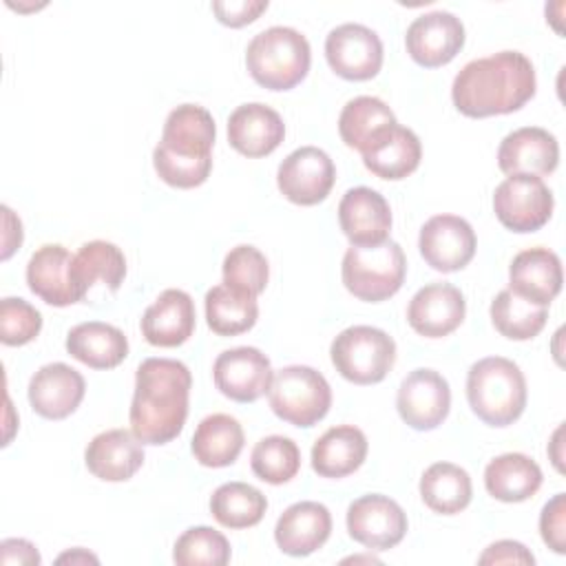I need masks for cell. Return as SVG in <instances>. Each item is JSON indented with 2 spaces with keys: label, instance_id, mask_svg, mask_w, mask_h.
<instances>
[{
  "label": "cell",
  "instance_id": "cell-37",
  "mask_svg": "<svg viewBox=\"0 0 566 566\" xmlns=\"http://www.w3.org/2000/svg\"><path fill=\"white\" fill-rule=\"evenodd\" d=\"M491 321L504 338L531 340L544 329L548 310L546 305L531 303L506 287L491 301Z\"/></svg>",
  "mask_w": 566,
  "mask_h": 566
},
{
  "label": "cell",
  "instance_id": "cell-46",
  "mask_svg": "<svg viewBox=\"0 0 566 566\" xmlns=\"http://www.w3.org/2000/svg\"><path fill=\"white\" fill-rule=\"evenodd\" d=\"M77 559H82V562H97V557H95V555L84 553L82 548H77L75 553H64V555H60V557H57V562H60V564H62V562H77Z\"/></svg>",
  "mask_w": 566,
  "mask_h": 566
},
{
  "label": "cell",
  "instance_id": "cell-14",
  "mask_svg": "<svg viewBox=\"0 0 566 566\" xmlns=\"http://www.w3.org/2000/svg\"><path fill=\"white\" fill-rule=\"evenodd\" d=\"M405 46L416 64L424 69L444 66L464 46V24L449 11L422 13L409 24Z\"/></svg>",
  "mask_w": 566,
  "mask_h": 566
},
{
  "label": "cell",
  "instance_id": "cell-20",
  "mask_svg": "<svg viewBox=\"0 0 566 566\" xmlns=\"http://www.w3.org/2000/svg\"><path fill=\"white\" fill-rule=\"evenodd\" d=\"M559 144L553 133L539 126H522L509 133L497 148V166L502 172L544 177L557 168Z\"/></svg>",
  "mask_w": 566,
  "mask_h": 566
},
{
  "label": "cell",
  "instance_id": "cell-3",
  "mask_svg": "<svg viewBox=\"0 0 566 566\" xmlns=\"http://www.w3.org/2000/svg\"><path fill=\"white\" fill-rule=\"evenodd\" d=\"M217 128L212 115L199 104H181L166 117L161 139L153 150V166L172 188H197L212 170Z\"/></svg>",
  "mask_w": 566,
  "mask_h": 566
},
{
  "label": "cell",
  "instance_id": "cell-1",
  "mask_svg": "<svg viewBox=\"0 0 566 566\" xmlns=\"http://www.w3.org/2000/svg\"><path fill=\"white\" fill-rule=\"evenodd\" d=\"M535 66L520 51L471 60L451 84L453 106L467 117L509 115L535 95Z\"/></svg>",
  "mask_w": 566,
  "mask_h": 566
},
{
  "label": "cell",
  "instance_id": "cell-28",
  "mask_svg": "<svg viewBox=\"0 0 566 566\" xmlns=\"http://www.w3.org/2000/svg\"><path fill=\"white\" fill-rule=\"evenodd\" d=\"M367 458V436L354 424L327 429L312 447V469L321 478H345Z\"/></svg>",
  "mask_w": 566,
  "mask_h": 566
},
{
  "label": "cell",
  "instance_id": "cell-8",
  "mask_svg": "<svg viewBox=\"0 0 566 566\" xmlns=\"http://www.w3.org/2000/svg\"><path fill=\"white\" fill-rule=\"evenodd\" d=\"M329 356L345 380L354 385H376L385 380L396 363V343L378 327L352 325L332 340Z\"/></svg>",
  "mask_w": 566,
  "mask_h": 566
},
{
  "label": "cell",
  "instance_id": "cell-9",
  "mask_svg": "<svg viewBox=\"0 0 566 566\" xmlns=\"http://www.w3.org/2000/svg\"><path fill=\"white\" fill-rule=\"evenodd\" d=\"M553 192L542 177L511 175L493 192V210L497 221L511 232H535L548 223L553 214Z\"/></svg>",
  "mask_w": 566,
  "mask_h": 566
},
{
  "label": "cell",
  "instance_id": "cell-41",
  "mask_svg": "<svg viewBox=\"0 0 566 566\" xmlns=\"http://www.w3.org/2000/svg\"><path fill=\"white\" fill-rule=\"evenodd\" d=\"M42 329V314L24 298L0 301V340L9 347L31 343Z\"/></svg>",
  "mask_w": 566,
  "mask_h": 566
},
{
  "label": "cell",
  "instance_id": "cell-34",
  "mask_svg": "<svg viewBox=\"0 0 566 566\" xmlns=\"http://www.w3.org/2000/svg\"><path fill=\"white\" fill-rule=\"evenodd\" d=\"M394 124H398L396 115L380 97L358 95L343 106L338 117V133L349 148L363 150Z\"/></svg>",
  "mask_w": 566,
  "mask_h": 566
},
{
  "label": "cell",
  "instance_id": "cell-29",
  "mask_svg": "<svg viewBox=\"0 0 566 566\" xmlns=\"http://www.w3.org/2000/svg\"><path fill=\"white\" fill-rule=\"evenodd\" d=\"M66 352L86 367L113 369L128 356V338L115 325L86 321L66 334Z\"/></svg>",
  "mask_w": 566,
  "mask_h": 566
},
{
  "label": "cell",
  "instance_id": "cell-19",
  "mask_svg": "<svg viewBox=\"0 0 566 566\" xmlns=\"http://www.w3.org/2000/svg\"><path fill=\"white\" fill-rule=\"evenodd\" d=\"M338 223L352 245H378L389 239L391 208L378 190L356 186L338 203Z\"/></svg>",
  "mask_w": 566,
  "mask_h": 566
},
{
  "label": "cell",
  "instance_id": "cell-25",
  "mask_svg": "<svg viewBox=\"0 0 566 566\" xmlns=\"http://www.w3.org/2000/svg\"><path fill=\"white\" fill-rule=\"evenodd\" d=\"M195 301L188 292L164 290L142 316V334L155 347L184 345L195 332Z\"/></svg>",
  "mask_w": 566,
  "mask_h": 566
},
{
  "label": "cell",
  "instance_id": "cell-24",
  "mask_svg": "<svg viewBox=\"0 0 566 566\" xmlns=\"http://www.w3.org/2000/svg\"><path fill=\"white\" fill-rule=\"evenodd\" d=\"M144 442L128 429H108L97 433L86 451V469L104 482H126L144 464Z\"/></svg>",
  "mask_w": 566,
  "mask_h": 566
},
{
  "label": "cell",
  "instance_id": "cell-2",
  "mask_svg": "<svg viewBox=\"0 0 566 566\" xmlns=\"http://www.w3.org/2000/svg\"><path fill=\"white\" fill-rule=\"evenodd\" d=\"M192 376L175 358H146L135 371V394L130 402V431L144 444H166L175 440L188 418Z\"/></svg>",
  "mask_w": 566,
  "mask_h": 566
},
{
  "label": "cell",
  "instance_id": "cell-6",
  "mask_svg": "<svg viewBox=\"0 0 566 566\" xmlns=\"http://www.w3.org/2000/svg\"><path fill=\"white\" fill-rule=\"evenodd\" d=\"M405 274V252L391 239L378 245H352L340 265L347 292L367 303H380L394 296L402 287Z\"/></svg>",
  "mask_w": 566,
  "mask_h": 566
},
{
  "label": "cell",
  "instance_id": "cell-43",
  "mask_svg": "<svg viewBox=\"0 0 566 566\" xmlns=\"http://www.w3.org/2000/svg\"><path fill=\"white\" fill-rule=\"evenodd\" d=\"M268 9V0H217L212 2V11L217 20L226 27L239 29L254 22Z\"/></svg>",
  "mask_w": 566,
  "mask_h": 566
},
{
  "label": "cell",
  "instance_id": "cell-10",
  "mask_svg": "<svg viewBox=\"0 0 566 566\" xmlns=\"http://www.w3.org/2000/svg\"><path fill=\"white\" fill-rule=\"evenodd\" d=\"M336 181L332 157L316 146L292 150L276 170V186L296 206H316L327 199Z\"/></svg>",
  "mask_w": 566,
  "mask_h": 566
},
{
  "label": "cell",
  "instance_id": "cell-31",
  "mask_svg": "<svg viewBox=\"0 0 566 566\" xmlns=\"http://www.w3.org/2000/svg\"><path fill=\"white\" fill-rule=\"evenodd\" d=\"M243 427L237 418L228 413H212L197 424L190 449L199 464L221 469L234 464L243 449Z\"/></svg>",
  "mask_w": 566,
  "mask_h": 566
},
{
  "label": "cell",
  "instance_id": "cell-26",
  "mask_svg": "<svg viewBox=\"0 0 566 566\" xmlns=\"http://www.w3.org/2000/svg\"><path fill=\"white\" fill-rule=\"evenodd\" d=\"M562 261L548 248L522 250L511 261L509 290L531 303L548 305L562 292Z\"/></svg>",
  "mask_w": 566,
  "mask_h": 566
},
{
  "label": "cell",
  "instance_id": "cell-15",
  "mask_svg": "<svg viewBox=\"0 0 566 566\" xmlns=\"http://www.w3.org/2000/svg\"><path fill=\"white\" fill-rule=\"evenodd\" d=\"M475 232L458 214H436L420 228L418 248L427 265L438 272H458L475 254Z\"/></svg>",
  "mask_w": 566,
  "mask_h": 566
},
{
  "label": "cell",
  "instance_id": "cell-13",
  "mask_svg": "<svg viewBox=\"0 0 566 566\" xmlns=\"http://www.w3.org/2000/svg\"><path fill=\"white\" fill-rule=\"evenodd\" d=\"M400 418L416 431H431L444 422L451 409V389L442 374L436 369L409 371L396 396Z\"/></svg>",
  "mask_w": 566,
  "mask_h": 566
},
{
  "label": "cell",
  "instance_id": "cell-38",
  "mask_svg": "<svg viewBox=\"0 0 566 566\" xmlns=\"http://www.w3.org/2000/svg\"><path fill=\"white\" fill-rule=\"evenodd\" d=\"M254 475L268 484H285L301 469V449L287 436L261 438L250 455Z\"/></svg>",
  "mask_w": 566,
  "mask_h": 566
},
{
  "label": "cell",
  "instance_id": "cell-12",
  "mask_svg": "<svg viewBox=\"0 0 566 566\" xmlns=\"http://www.w3.org/2000/svg\"><path fill=\"white\" fill-rule=\"evenodd\" d=\"M347 533L369 551H389L407 533V513L396 500L369 493L349 504Z\"/></svg>",
  "mask_w": 566,
  "mask_h": 566
},
{
  "label": "cell",
  "instance_id": "cell-45",
  "mask_svg": "<svg viewBox=\"0 0 566 566\" xmlns=\"http://www.w3.org/2000/svg\"><path fill=\"white\" fill-rule=\"evenodd\" d=\"M2 564H40V553L27 539H4L0 544Z\"/></svg>",
  "mask_w": 566,
  "mask_h": 566
},
{
  "label": "cell",
  "instance_id": "cell-11",
  "mask_svg": "<svg viewBox=\"0 0 566 566\" xmlns=\"http://www.w3.org/2000/svg\"><path fill=\"white\" fill-rule=\"evenodd\" d=\"M325 57L332 71L343 80H371L382 66V42L369 27L345 22L327 33Z\"/></svg>",
  "mask_w": 566,
  "mask_h": 566
},
{
  "label": "cell",
  "instance_id": "cell-17",
  "mask_svg": "<svg viewBox=\"0 0 566 566\" xmlns=\"http://www.w3.org/2000/svg\"><path fill=\"white\" fill-rule=\"evenodd\" d=\"M27 285L53 307H66L86 296L73 274V254L60 243H46L31 254Z\"/></svg>",
  "mask_w": 566,
  "mask_h": 566
},
{
  "label": "cell",
  "instance_id": "cell-16",
  "mask_svg": "<svg viewBox=\"0 0 566 566\" xmlns=\"http://www.w3.org/2000/svg\"><path fill=\"white\" fill-rule=\"evenodd\" d=\"M270 358L256 347H232L217 356L212 378L217 389L234 402H254L272 382Z\"/></svg>",
  "mask_w": 566,
  "mask_h": 566
},
{
  "label": "cell",
  "instance_id": "cell-23",
  "mask_svg": "<svg viewBox=\"0 0 566 566\" xmlns=\"http://www.w3.org/2000/svg\"><path fill=\"white\" fill-rule=\"evenodd\" d=\"M283 137L285 124L281 115L261 102L241 104L228 117V142L245 157H265L274 153Z\"/></svg>",
  "mask_w": 566,
  "mask_h": 566
},
{
  "label": "cell",
  "instance_id": "cell-39",
  "mask_svg": "<svg viewBox=\"0 0 566 566\" xmlns=\"http://www.w3.org/2000/svg\"><path fill=\"white\" fill-rule=\"evenodd\" d=\"M172 559L179 566H223L230 562V542L210 526H192L177 537Z\"/></svg>",
  "mask_w": 566,
  "mask_h": 566
},
{
  "label": "cell",
  "instance_id": "cell-22",
  "mask_svg": "<svg viewBox=\"0 0 566 566\" xmlns=\"http://www.w3.org/2000/svg\"><path fill=\"white\" fill-rule=\"evenodd\" d=\"M332 533L329 509L321 502L303 500L287 506L274 526L276 546L292 557H305L318 551Z\"/></svg>",
  "mask_w": 566,
  "mask_h": 566
},
{
  "label": "cell",
  "instance_id": "cell-32",
  "mask_svg": "<svg viewBox=\"0 0 566 566\" xmlns=\"http://www.w3.org/2000/svg\"><path fill=\"white\" fill-rule=\"evenodd\" d=\"M473 486L469 473L453 462H436L420 478V497L442 515H455L471 502Z\"/></svg>",
  "mask_w": 566,
  "mask_h": 566
},
{
  "label": "cell",
  "instance_id": "cell-4",
  "mask_svg": "<svg viewBox=\"0 0 566 566\" xmlns=\"http://www.w3.org/2000/svg\"><path fill=\"white\" fill-rule=\"evenodd\" d=\"M467 400L484 424L509 427L524 413L526 378L513 360L486 356L467 374Z\"/></svg>",
  "mask_w": 566,
  "mask_h": 566
},
{
  "label": "cell",
  "instance_id": "cell-33",
  "mask_svg": "<svg viewBox=\"0 0 566 566\" xmlns=\"http://www.w3.org/2000/svg\"><path fill=\"white\" fill-rule=\"evenodd\" d=\"M203 301L208 327L219 336H239L252 329L259 318L256 296L228 287L226 283L210 287Z\"/></svg>",
  "mask_w": 566,
  "mask_h": 566
},
{
  "label": "cell",
  "instance_id": "cell-21",
  "mask_svg": "<svg viewBox=\"0 0 566 566\" xmlns=\"http://www.w3.org/2000/svg\"><path fill=\"white\" fill-rule=\"evenodd\" d=\"M86 391L84 378L66 363H49L29 380L31 409L46 420L69 418Z\"/></svg>",
  "mask_w": 566,
  "mask_h": 566
},
{
  "label": "cell",
  "instance_id": "cell-42",
  "mask_svg": "<svg viewBox=\"0 0 566 566\" xmlns=\"http://www.w3.org/2000/svg\"><path fill=\"white\" fill-rule=\"evenodd\" d=\"M539 533L544 544L555 551H566V495L557 493L553 500H548L539 513Z\"/></svg>",
  "mask_w": 566,
  "mask_h": 566
},
{
  "label": "cell",
  "instance_id": "cell-35",
  "mask_svg": "<svg viewBox=\"0 0 566 566\" xmlns=\"http://www.w3.org/2000/svg\"><path fill=\"white\" fill-rule=\"evenodd\" d=\"M268 509L265 495L245 482H226L210 497L212 517L226 528L256 526Z\"/></svg>",
  "mask_w": 566,
  "mask_h": 566
},
{
  "label": "cell",
  "instance_id": "cell-18",
  "mask_svg": "<svg viewBox=\"0 0 566 566\" xmlns=\"http://www.w3.org/2000/svg\"><path fill=\"white\" fill-rule=\"evenodd\" d=\"M467 314L464 294L451 283H429L420 287L409 305L407 321L424 338H442L460 327Z\"/></svg>",
  "mask_w": 566,
  "mask_h": 566
},
{
  "label": "cell",
  "instance_id": "cell-27",
  "mask_svg": "<svg viewBox=\"0 0 566 566\" xmlns=\"http://www.w3.org/2000/svg\"><path fill=\"white\" fill-rule=\"evenodd\" d=\"M363 164L365 168L389 181L405 179L411 175L422 159V146L418 135L411 128H405L400 124H394L385 128L371 144H367L363 150Z\"/></svg>",
  "mask_w": 566,
  "mask_h": 566
},
{
  "label": "cell",
  "instance_id": "cell-5",
  "mask_svg": "<svg viewBox=\"0 0 566 566\" xmlns=\"http://www.w3.org/2000/svg\"><path fill=\"white\" fill-rule=\"evenodd\" d=\"M310 62V42L292 27H270L256 33L245 49V66L252 80L268 91H290L301 84Z\"/></svg>",
  "mask_w": 566,
  "mask_h": 566
},
{
  "label": "cell",
  "instance_id": "cell-44",
  "mask_svg": "<svg viewBox=\"0 0 566 566\" xmlns=\"http://www.w3.org/2000/svg\"><path fill=\"white\" fill-rule=\"evenodd\" d=\"M480 564H535L533 553L513 539H500L486 546V551L478 557Z\"/></svg>",
  "mask_w": 566,
  "mask_h": 566
},
{
  "label": "cell",
  "instance_id": "cell-7",
  "mask_svg": "<svg viewBox=\"0 0 566 566\" xmlns=\"http://www.w3.org/2000/svg\"><path fill=\"white\" fill-rule=\"evenodd\" d=\"M268 400L287 424L314 427L332 407V389L321 371L307 365H287L272 376Z\"/></svg>",
  "mask_w": 566,
  "mask_h": 566
},
{
  "label": "cell",
  "instance_id": "cell-30",
  "mask_svg": "<svg viewBox=\"0 0 566 566\" xmlns=\"http://www.w3.org/2000/svg\"><path fill=\"white\" fill-rule=\"evenodd\" d=\"M484 486L500 502H524L539 491L542 469L524 453H502L486 464Z\"/></svg>",
  "mask_w": 566,
  "mask_h": 566
},
{
  "label": "cell",
  "instance_id": "cell-36",
  "mask_svg": "<svg viewBox=\"0 0 566 566\" xmlns=\"http://www.w3.org/2000/svg\"><path fill=\"white\" fill-rule=\"evenodd\" d=\"M73 274L84 292L102 281L111 292H117L126 276L124 252L111 241H88L73 254Z\"/></svg>",
  "mask_w": 566,
  "mask_h": 566
},
{
  "label": "cell",
  "instance_id": "cell-40",
  "mask_svg": "<svg viewBox=\"0 0 566 566\" xmlns=\"http://www.w3.org/2000/svg\"><path fill=\"white\" fill-rule=\"evenodd\" d=\"M223 283L239 292L259 296L270 279V265L265 254L254 245H237L232 248L221 265Z\"/></svg>",
  "mask_w": 566,
  "mask_h": 566
}]
</instances>
